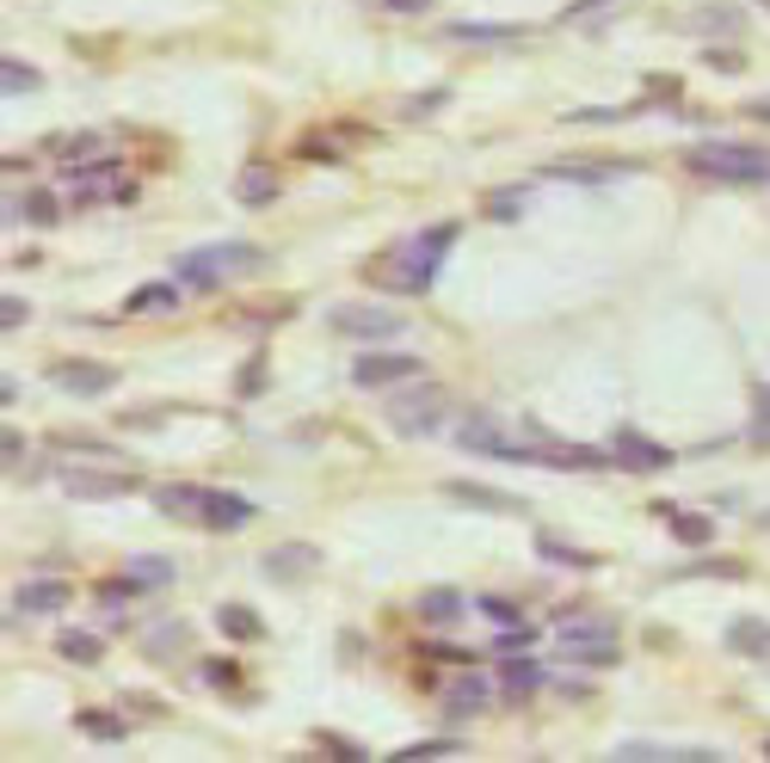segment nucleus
I'll use <instances>...</instances> for the list:
<instances>
[{"instance_id": "1", "label": "nucleus", "mask_w": 770, "mask_h": 763, "mask_svg": "<svg viewBox=\"0 0 770 763\" xmlns=\"http://www.w3.org/2000/svg\"><path fill=\"white\" fill-rule=\"evenodd\" d=\"M444 389L438 382H425V375H413V382H401V394L389 401V425L401 437H432L444 425Z\"/></svg>"}, {"instance_id": "2", "label": "nucleus", "mask_w": 770, "mask_h": 763, "mask_svg": "<svg viewBox=\"0 0 770 763\" xmlns=\"http://www.w3.org/2000/svg\"><path fill=\"white\" fill-rule=\"evenodd\" d=\"M691 167L703 172V179H727V186H758L770 172V160L758 155V148H746V142H696L691 148Z\"/></svg>"}, {"instance_id": "3", "label": "nucleus", "mask_w": 770, "mask_h": 763, "mask_svg": "<svg viewBox=\"0 0 770 763\" xmlns=\"http://www.w3.org/2000/svg\"><path fill=\"white\" fill-rule=\"evenodd\" d=\"M456 240V222H438V228H425L408 240V253L394 259V271H382V278L394 283V290H408V296H420L425 283H432V271H438V253Z\"/></svg>"}, {"instance_id": "4", "label": "nucleus", "mask_w": 770, "mask_h": 763, "mask_svg": "<svg viewBox=\"0 0 770 763\" xmlns=\"http://www.w3.org/2000/svg\"><path fill=\"white\" fill-rule=\"evenodd\" d=\"M413 375H425V363L413 358V351H364V358L351 363V382H358V389H401Z\"/></svg>"}, {"instance_id": "5", "label": "nucleus", "mask_w": 770, "mask_h": 763, "mask_svg": "<svg viewBox=\"0 0 770 763\" xmlns=\"http://www.w3.org/2000/svg\"><path fill=\"white\" fill-rule=\"evenodd\" d=\"M49 382L63 394L93 401V394H105L111 382H118V370H111V363H87V358H63V363H49Z\"/></svg>"}, {"instance_id": "6", "label": "nucleus", "mask_w": 770, "mask_h": 763, "mask_svg": "<svg viewBox=\"0 0 770 763\" xmlns=\"http://www.w3.org/2000/svg\"><path fill=\"white\" fill-rule=\"evenodd\" d=\"M63 493L68 498H130L136 481L130 474H111V468H63Z\"/></svg>"}, {"instance_id": "7", "label": "nucleus", "mask_w": 770, "mask_h": 763, "mask_svg": "<svg viewBox=\"0 0 770 763\" xmlns=\"http://www.w3.org/2000/svg\"><path fill=\"white\" fill-rule=\"evenodd\" d=\"M63 186L75 191V203H105L111 191H118V160H80V167L63 172Z\"/></svg>"}, {"instance_id": "8", "label": "nucleus", "mask_w": 770, "mask_h": 763, "mask_svg": "<svg viewBox=\"0 0 770 763\" xmlns=\"http://www.w3.org/2000/svg\"><path fill=\"white\" fill-rule=\"evenodd\" d=\"M333 327L351 333V339H394V333H401V314H389V308H333Z\"/></svg>"}, {"instance_id": "9", "label": "nucleus", "mask_w": 770, "mask_h": 763, "mask_svg": "<svg viewBox=\"0 0 770 763\" xmlns=\"http://www.w3.org/2000/svg\"><path fill=\"white\" fill-rule=\"evenodd\" d=\"M611 456H616V468H672V450L654 444V437H641V431H616Z\"/></svg>"}, {"instance_id": "10", "label": "nucleus", "mask_w": 770, "mask_h": 763, "mask_svg": "<svg viewBox=\"0 0 770 763\" xmlns=\"http://www.w3.org/2000/svg\"><path fill=\"white\" fill-rule=\"evenodd\" d=\"M469 616V597L450 592V585H432V592H420V622L425 628H456Z\"/></svg>"}, {"instance_id": "11", "label": "nucleus", "mask_w": 770, "mask_h": 763, "mask_svg": "<svg viewBox=\"0 0 770 763\" xmlns=\"http://www.w3.org/2000/svg\"><path fill=\"white\" fill-rule=\"evenodd\" d=\"M210 530H247L253 524V498L241 493H204V512H198Z\"/></svg>"}, {"instance_id": "12", "label": "nucleus", "mask_w": 770, "mask_h": 763, "mask_svg": "<svg viewBox=\"0 0 770 763\" xmlns=\"http://www.w3.org/2000/svg\"><path fill=\"white\" fill-rule=\"evenodd\" d=\"M13 609H25V616H49V609H68V585L63 579H25L13 592Z\"/></svg>"}, {"instance_id": "13", "label": "nucleus", "mask_w": 770, "mask_h": 763, "mask_svg": "<svg viewBox=\"0 0 770 763\" xmlns=\"http://www.w3.org/2000/svg\"><path fill=\"white\" fill-rule=\"evenodd\" d=\"M7 216L13 222H32V228H56L63 222V191H25V198H7Z\"/></svg>"}, {"instance_id": "14", "label": "nucleus", "mask_w": 770, "mask_h": 763, "mask_svg": "<svg viewBox=\"0 0 770 763\" xmlns=\"http://www.w3.org/2000/svg\"><path fill=\"white\" fill-rule=\"evenodd\" d=\"M444 498H456V505H475V512H518V498L493 493V486H481V481H444Z\"/></svg>"}, {"instance_id": "15", "label": "nucleus", "mask_w": 770, "mask_h": 763, "mask_svg": "<svg viewBox=\"0 0 770 763\" xmlns=\"http://www.w3.org/2000/svg\"><path fill=\"white\" fill-rule=\"evenodd\" d=\"M174 308H179V290H174V283H142V290H130V296H124L130 321H142V314H174Z\"/></svg>"}, {"instance_id": "16", "label": "nucleus", "mask_w": 770, "mask_h": 763, "mask_svg": "<svg viewBox=\"0 0 770 763\" xmlns=\"http://www.w3.org/2000/svg\"><path fill=\"white\" fill-rule=\"evenodd\" d=\"M155 512H167V517H198V512H204V486H191V481L155 486Z\"/></svg>"}, {"instance_id": "17", "label": "nucleus", "mask_w": 770, "mask_h": 763, "mask_svg": "<svg viewBox=\"0 0 770 763\" xmlns=\"http://www.w3.org/2000/svg\"><path fill=\"white\" fill-rule=\"evenodd\" d=\"M488 702H493V684L488 677H475V671H462V677L450 684V702H444V708H450V715H481Z\"/></svg>"}, {"instance_id": "18", "label": "nucleus", "mask_w": 770, "mask_h": 763, "mask_svg": "<svg viewBox=\"0 0 770 763\" xmlns=\"http://www.w3.org/2000/svg\"><path fill=\"white\" fill-rule=\"evenodd\" d=\"M536 684H543V665H536V659H500V696L505 702L531 696Z\"/></svg>"}, {"instance_id": "19", "label": "nucleus", "mask_w": 770, "mask_h": 763, "mask_svg": "<svg viewBox=\"0 0 770 763\" xmlns=\"http://www.w3.org/2000/svg\"><path fill=\"white\" fill-rule=\"evenodd\" d=\"M266 573L271 579H302V573H315V548H302V542H283L266 554Z\"/></svg>"}, {"instance_id": "20", "label": "nucleus", "mask_w": 770, "mask_h": 763, "mask_svg": "<svg viewBox=\"0 0 770 763\" xmlns=\"http://www.w3.org/2000/svg\"><path fill=\"white\" fill-rule=\"evenodd\" d=\"M727 647H734V653H752V659H770V622L739 616V622L727 628Z\"/></svg>"}, {"instance_id": "21", "label": "nucleus", "mask_w": 770, "mask_h": 763, "mask_svg": "<svg viewBox=\"0 0 770 763\" xmlns=\"http://www.w3.org/2000/svg\"><path fill=\"white\" fill-rule=\"evenodd\" d=\"M573 665H616V635H580L561 647Z\"/></svg>"}, {"instance_id": "22", "label": "nucleus", "mask_w": 770, "mask_h": 763, "mask_svg": "<svg viewBox=\"0 0 770 763\" xmlns=\"http://www.w3.org/2000/svg\"><path fill=\"white\" fill-rule=\"evenodd\" d=\"M56 653H63L68 665H99V659H105V647H99V635H87V628H63Z\"/></svg>"}, {"instance_id": "23", "label": "nucleus", "mask_w": 770, "mask_h": 763, "mask_svg": "<svg viewBox=\"0 0 770 763\" xmlns=\"http://www.w3.org/2000/svg\"><path fill=\"white\" fill-rule=\"evenodd\" d=\"M216 622H222V635H228V640H259V635H266V622H259L247 604H222Z\"/></svg>"}, {"instance_id": "24", "label": "nucleus", "mask_w": 770, "mask_h": 763, "mask_svg": "<svg viewBox=\"0 0 770 763\" xmlns=\"http://www.w3.org/2000/svg\"><path fill=\"white\" fill-rule=\"evenodd\" d=\"M660 517L672 524L678 542H691V548H703L708 536H715V524H708V517H691V512H678V505H660Z\"/></svg>"}, {"instance_id": "25", "label": "nucleus", "mask_w": 770, "mask_h": 763, "mask_svg": "<svg viewBox=\"0 0 770 763\" xmlns=\"http://www.w3.org/2000/svg\"><path fill=\"white\" fill-rule=\"evenodd\" d=\"M75 727L87 732V739H105V745H118V739H124V720H118V715H105V708H80V715H75Z\"/></svg>"}, {"instance_id": "26", "label": "nucleus", "mask_w": 770, "mask_h": 763, "mask_svg": "<svg viewBox=\"0 0 770 763\" xmlns=\"http://www.w3.org/2000/svg\"><path fill=\"white\" fill-rule=\"evenodd\" d=\"M536 554H543V561H561V566H598V554H585V548H573V542H555V536H536Z\"/></svg>"}, {"instance_id": "27", "label": "nucleus", "mask_w": 770, "mask_h": 763, "mask_svg": "<svg viewBox=\"0 0 770 763\" xmlns=\"http://www.w3.org/2000/svg\"><path fill=\"white\" fill-rule=\"evenodd\" d=\"M0 93H7V99H13V93H37V68L7 56V63H0Z\"/></svg>"}, {"instance_id": "28", "label": "nucleus", "mask_w": 770, "mask_h": 763, "mask_svg": "<svg viewBox=\"0 0 770 763\" xmlns=\"http://www.w3.org/2000/svg\"><path fill=\"white\" fill-rule=\"evenodd\" d=\"M696 32H708V37H734V32H739V13H734V7H703V13H696Z\"/></svg>"}, {"instance_id": "29", "label": "nucleus", "mask_w": 770, "mask_h": 763, "mask_svg": "<svg viewBox=\"0 0 770 763\" xmlns=\"http://www.w3.org/2000/svg\"><path fill=\"white\" fill-rule=\"evenodd\" d=\"M56 450H63V456H111V462H118V450H111L105 437H80V431L56 437Z\"/></svg>"}, {"instance_id": "30", "label": "nucleus", "mask_w": 770, "mask_h": 763, "mask_svg": "<svg viewBox=\"0 0 770 763\" xmlns=\"http://www.w3.org/2000/svg\"><path fill=\"white\" fill-rule=\"evenodd\" d=\"M130 579H136L142 592H148V585H174V566H167V561H155V554H142V561L130 566Z\"/></svg>"}, {"instance_id": "31", "label": "nucleus", "mask_w": 770, "mask_h": 763, "mask_svg": "<svg viewBox=\"0 0 770 763\" xmlns=\"http://www.w3.org/2000/svg\"><path fill=\"white\" fill-rule=\"evenodd\" d=\"M179 647H186V622H160L155 635H148V653H179Z\"/></svg>"}, {"instance_id": "32", "label": "nucleus", "mask_w": 770, "mask_h": 763, "mask_svg": "<svg viewBox=\"0 0 770 763\" xmlns=\"http://www.w3.org/2000/svg\"><path fill=\"white\" fill-rule=\"evenodd\" d=\"M49 148H56L63 160H93L99 155V136H56Z\"/></svg>"}, {"instance_id": "33", "label": "nucleus", "mask_w": 770, "mask_h": 763, "mask_svg": "<svg viewBox=\"0 0 770 763\" xmlns=\"http://www.w3.org/2000/svg\"><path fill=\"white\" fill-rule=\"evenodd\" d=\"M481 616H488L493 628H512V622H524V616H518V604H505V597H481Z\"/></svg>"}, {"instance_id": "34", "label": "nucleus", "mask_w": 770, "mask_h": 763, "mask_svg": "<svg viewBox=\"0 0 770 763\" xmlns=\"http://www.w3.org/2000/svg\"><path fill=\"white\" fill-rule=\"evenodd\" d=\"M444 37H469V44H493V37H512V32H505V25H462V19H456V25H450Z\"/></svg>"}, {"instance_id": "35", "label": "nucleus", "mask_w": 770, "mask_h": 763, "mask_svg": "<svg viewBox=\"0 0 770 763\" xmlns=\"http://www.w3.org/2000/svg\"><path fill=\"white\" fill-rule=\"evenodd\" d=\"M271 191H278V179H271V172H247V179H241V198H247V203H266Z\"/></svg>"}, {"instance_id": "36", "label": "nucleus", "mask_w": 770, "mask_h": 763, "mask_svg": "<svg viewBox=\"0 0 770 763\" xmlns=\"http://www.w3.org/2000/svg\"><path fill=\"white\" fill-rule=\"evenodd\" d=\"M401 758H420V763H432V758H456V739H425V745H408Z\"/></svg>"}, {"instance_id": "37", "label": "nucleus", "mask_w": 770, "mask_h": 763, "mask_svg": "<svg viewBox=\"0 0 770 763\" xmlns=\"http://www.w3.org/2000/svg\"><path fill=\"white\" fill-rule=\"evenodd\" d=\"M315 745L333 751V758H364V745H351V739H339V732H327V727L315 732Z\"/></svg>"}, {"instance_id": "38", "label": "nucleus", "mask_w": 770, "mask_h": 763, "mask_svg": "<svg viewBox=\"0 0 770 763\" xmlns=\"http://www.w3.org/2000/svg\"><path fill=\"white\" fill-rule=\"evenodd\" d=\"M518 210H524V198H518V191H505V198H488V216H493V222H512Z\"/></svg>"}, {"instance_id": "39", "label": "nucleus", "mask_w": 770, "mask_h": 763, "mask_svg": "<svg viewBox=\"0 0 770 763\" xmlns=\"http://www.w3.org/2000/svg\"><path fill=\"white\" fill-rule=\"evenodd\" d=\"M25 314H32L25 302H19V296H7V302H0V327H7V333H13V327H25Z\"/></svg>"}, {"instance_id": "40", "label": "nucleus", "mask_w": 770, "mask_h": 763, "mask_svg": "<svg viewBox=\"0 0 770 763\" xmlns=\"http://www.w3.org/2000/svg\"><path fill=\"white\" fill-rule=\"evenodd\" d=\"M204 684H216V689H235L241 677H235V665H204Z\"/></svg>"}, {"instance_id": "41", "label": "nucleus", "mask_w": 770, "mask_h": 763, "mask_svg": "<svg viewBox=\"0 0 770 763\" xmlns=\"http://www.w3.org/2000/svg\"><path fill=\"white\" fill-rule=\"evenodd\" d=\"M438 105H444V93H420V99L408 105V117H425V111H438Z\"/></svg>"}, {"instance_id": "42", "label": "nucleus", "mask_w": 770, "mask_h": 763, "mask_svg": "<svg viewBox=\"0 0 770 763\" xmlns=\"http://www.w3.org/2000/svg\"><path fill=\"white\" fill-rule=\"evenodd\" d=\"M0 456H7V462H19V456H25V437L7 431V437H0Z\"/></svg>"}, {"instance_id": "43", "label": "nucleus", "mask_w": 770, "mask_h": 763, "mask_svg": "<svg viewBox=\"0 0 770 763\" xmlns=\"http://www.w3.org/2000/svg\"><path fill=\"white\" fill-rule=\"evenodd\" d=\"M389 7H401V13H420V7H432V0H389Z\"/></svg>"}, {"instance_id": "44", "label": "nucleus", "mask_w": 770, "mask_h": 763, "mask_svg": "<svg viewBox=\"0 0 770 763\" xmlns=\"http://www.w3.org/2000/svg\"><path fill=\"white\" fill-rule=\"evenodd\" d=\"M592 7H604V0H573V13H592Z\"/></svg>"}, {"instance_id": "45", "label": "nucleus", "mask_w": 770, "mask_h": 763, "mask_svg": "<svg viewBox=\"0 0 770 763\" xmlns=\"http://www.w3.org/2000/svg\"><path fill=\"white\" fill-rule=\"evenodd\" d=\"M752 117H765V124H770V99H765V105H752Z\"/></svg>"}]
</instances>
